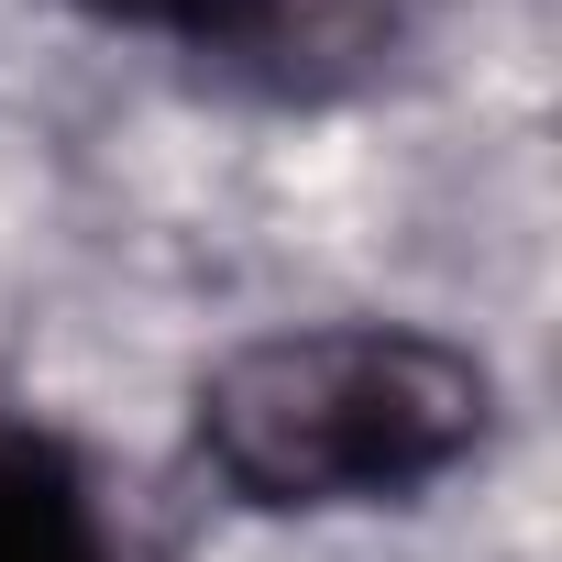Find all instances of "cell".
Wrapping results in <instances>:
<instances>
[{"mask_svg": "<svg viewBox=\"0 0 562 562\" xmlns=\"http://www.w3.org/2000/svg\"><path fill=\"white\" fill-rule=\"evenodd\" d=\"M100 34L177 45L188 67L254 89V100H342L386 78L408 0H78Z\"/></svg>", "mask_w": 562, "mask_h": 562, "instance_id": "obj_2", "label": "cell"}, {"mask_svg": "<svg viewBox=\"0 0 562 562\" xmlns=\"http://www.w3.org/2000/svg\"><path fill=\"white\" fill-rule=\"evenodd\" d=\"M0 562H155L111 474L34 408H0Z\"/></svg>", "mask_w": 562, "mask_h": 562, "instance_id": "obj_3", "label": "cell"}, {"mask_svg": "<svg viewBox=\"0 0 562 562\" xmlns=\"http://www.w3.org/2000/svg\"><path fill=\"white\" fill-rule=\"evenodd\" d=\"M496 430V375L408 321H321L232 342L199 375V452L243 507L321 518L463 474Z\"/></svg>", "mask_w": 562, "mask_h": 562, "instance_id": "obj_1", "label": "cell"}]
</instances>
